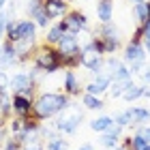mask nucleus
Segmentation results:
<instances>
[{
	"instance_id": "f257e3e1",
	"label": "nucleus",
	"mask_w": 150,
	"mask_h": 150,
	"mask_svg": "<svg viewBox=\"0 0 150 150\" xmlns=\"http://www.w3.org/2000/svg\"><path fill=\"white\" fill-rule=\"evenodd\" d=\"M71 107V97L64 92H41L39 97L32 101V118L37 120H47L58 116L60 112Z\"/></svg>"
},
{
	"instance_id": "f03ea898",
	"label": "nucleus",
	"mask_w": 150,
	"mask_h": 150,
	"mask_svg": "<svg viewBox=\"0 0 150 150\" xmlns=\"http://www.w3.org/2000/svg\"><path fill=\"white\" fill-rule=\"evenodd\" d=\"M32 62H35V69L39 73H56L62 69V58H60V52L52 45H39L35 54H32Z\"/></svg>"
},
{
	"instance_id": "7ed1b4c3",
	"label": "nucleus",
	"mask_w": 150,
	"mask_h": 150,
	"mask_svg": "<svg viewBox=\"0 0 150 150\" xmlns=\"http://www.w3.org/2000/svg\"><path fill=\"white\" fill-rule=\"evenodd\" d=\"M146 58L148 54L144 50V43H142V39L137 37H131V41L125 45V54H122V62L129 67V71L131 73H142L146 67Z\"/></svg>"
},
{
	"instance_id": "20e7f679",
	"label": "nucleus",
	"mask_w": 150,
	"mask_h": 150,
	"mask_svg": "<svg viewBox=\"0 0 150 150\" xmlns=\"http://www.w3.org/2000/svg\"><path fill=\"white\" fill-rule=\"evenodd\" d=\"M60 24L64 26V32H69V35H75V37H77L79 32L90 30L88 15H86V13H81V11H75V9H71L69 13H67V15L60 19Z\"/></svg>"
},
{
	"instance_id": "39448f33",
	"label": "nucleus",
	"mask_w": 150,
	"mask_h": 150,
	"mask_svg": "<svg viewBox=\"0 0 150 150\" xmlns=\"http://www.w3.org/2000/svg\"><path fill=\"white\" fill-rule=\"evenodd\" d=\"M81 112L79 110H64L62 116L54 122V129H56L58 133H75L77 131V127H79V122H81Z\"/></svg>"
},
{
	"instance_id": "423d86ee",
	"label": "nucleus",
	"mask_w": 150,
	"mask_h": 150,
	"mask_svg": "<svg viewBox=\"0 0 150 150\" xmlns=\"http://www.w3.org/2000/svg\"><path fill=\"white\" fill-rule=\"evenodd\" d=\"M43 9H45L50 19H60L71 11V6L64 0H43Z\"/></svg>"
},
{
	"instance_id": "0eeeda50",
	"label": "nucleus",
	"mask_w": 150,
	"mask_h": 150,
	"mask_svg": "<svg viewBox=\"0 0 150 150\" xmlns=\"http://www.w3.org/2000/svg\"><path fill=\"white\" fill-rule=\"evenodd\" d=\"M92 37H97V39H110V41H120V28L116 24H99L97 28L92 30Z\"/></svg>"
},
{
	"instance_id": "6e6552de",
	"label": "nucleus",
	"mask_w": 150,
	"mask_h": 150,
	"mask_svg": "<svg viewBox=\"0 0 150 150\" xmlns=\"http://www.w3.org/2000/svg\"><path fill=\"white\" fill-rule=\"evenodd\" d=\"M112 84L110 75H97V79H92L90 84L86 86V94H94V97H101L103 92H107V88Z\"/></svg>"
},
{
	"instance_id": "1a4fd4ad",
	"label": "nucleus",
	"mask_w": 150,
	"mask_h": 150,
	"mask_svg": "<svg viewBox=\"0 0 150 150\" xmlns=\"http://www.w3.org/2000/svg\"><path fill=\"white\" fill-rule=\"evenodd\" d=\"M64 94L67 97H79L81 94V84H79V77L75 71H64Z\"/></svg>"
},
{
	"instance_id": "9d476101",
	"label": "nucleus",
	"mask_w": 150,
	"mask_h": 150,
	"mask_svg": "<svg viewBox=\"0 0 150 150\" xmlns=\"http://www.w3.org/2000/svg\"><path fill=\"white\" fill-rule=\"evenodd\" d=\"M56 50L60 52V56H67V54H75V52H79L81 50V45H79V41H77V37L75 35H67L60 39V43L56 45Z\"/></svg>"
},
{
	"instance_id": "9b49d317",
	"label": "nucleus",
	"mask_w": 150,
	"mask_h": 150,
	"mask_svg": "<svg viewBox=\"0 0 150 150\" xmlns=\"http://www.w3.org/2000/svg\"><path fill=\"white\" fill-rule=\"evenodd\" d=\"M97 19L99 24H110L114 19V0H97Z\"/></svg>"
},
{
	"instance_id": "f8f14e48",
	"label": "nucleus",
	"mask_w": 150,
	"mask_h": 150,
	"mask_svg": "<svg viewBox=\"0 0 150 150\" xmlns=\"http://www.w3.org/2000/svg\"><path fill=\"white\" fill-rule=\"evenodd\" d=\"M11 107H13V112H15L17 116L26 118V116L32 114V99H26V97H19V94H13Z\"/></svg>"
},
{
	"instance_id": "ddd939ff",
	"label": "nucleus",
	"mask_w": 150,
	"mask_h": 150,
	"mask_svg": "<svg viewBox=\"0 0 150 150\" xmlns=\"http://www.w3.org/2000/svg\"><path fill=\"white\" fill-rule=\"evenodd\" d=\"M129 120H131V125H144V122L150 120V110L148 107H129V110H125Z\"/></svg>"
},
{
	"instance_id": "4468645a",
	"label": "nucleus",
	"mask_w": 150,
	"mask_h": 150,
	"mask_svg": "<svg viewBox=\"0 0 150 150\" xmlns=\"http://www.w3.org/2000/svg\"><path fill=\"white\" fill-rule=\"evenodd\" d=\"M64 35H67V32H64V26L60 24V19H58L54 26H50V30H47V35H45V43L52 45V47H56Z\"/></svg>"
},
{
	"instance_id": "2eb2a0df",
	"label": "nucleus",
	"mask_w": 150,
	"mask_h": 150,
	"mask_svg": "<svg viewBox=\"0 0 150 150\" xmlns=\"http://www.w3.org/2000/svg\"><path fill=\"white\" fill-rule=\"evenodd\" d=\"M28 17L32 19V22H35V26H37V28H47V26H50V22H52V19L47 17V13H45V9H43V4H41V6H37V9L32 11Z\"/></svg>"
},
{
	"instance_id": "dca6fc26",
	"label": "nucleus",
	"mask_w": 150,
	"mask_h": 150,
	"mask_svg": "<svg viewBox=\"0 0 150 150\" xmlns=\"http://www.w3.org/2000/svg\"><path fill=\"white\" fill-rule=\"evenodd\" d=\"M112 125H114L112 116H99V118L90 120V129H92V131H97V133H105Z\"/></svg>"
},
{
	"instance_id": "f3484780",
	"label": "nucleus",
	"mask_w": 150,
	"mask_h": 150,
	"mask_svg": "<svg viewBox=\"0 0 150 150\" xmlns=\"http://www.w3.org/2000/svg\"><path fill=\"white\" fill-rule=\"evenodd\" d=\"M142 97H144V86H137L135 81H131L127 86V90L122 92V99L125 101H135V99H142Z\"/></svg>"
},
{
	"instance_id": "a211bd4d",
	"label": "nucleus",
	"mask_w": 150,
	"mask_h": 150,
	"mask_svg": "<svg viewBox=\"0 0 150 150\" xmlns=\"http://www.w3.org/2000/svg\"><path fill=\"white\" fill-rule=\"evenodd\" d=\"M131 81H133V79H131ZM131 81H120V79H112L110 88H107L110 97H112V99H120V97H122V92L127 90V86L131 84Z\"/></svg>"
},
{
	"instance_id": "6ab92c4d",
	"label": "nucleus",
	"mask_w": 150,
	"mask_h": 150,
	"mask_svg": "<svg viewBox=\"0 0 150 150\" xmlns=\"http://www.w3.org/2000/svg\"><path fill=\"white\" fill-rule=\"evenodd\" d=\"M81 103H84L86 110H103L105 103H103V99H99V97H94V94H81Z\"/></svg>"
},
{
	"instance_id": "aec40b11",
	"label": "nucleus",
	"mask_w": 150,
	"mask_h": 150,
	"mask_svg": "<svg viewBox=\"0 0 150 150\" xmlns=\"http://www.w3.org/2000/svg\"><path fill=\"white\" fill-rule=\"evenodd\" d=\"M133 15H135V19H137L139 24L148 26V9H146V2H137V4H133Z\"/></svg>"
},
{
	"instance_id": "412c9836",
	"label": "nucleus",
	"mask_w": 150,
	"mask_h": 150,
	"mask_svg": "<svg viewBox=\"0 0 150 150\" xmlns=\"http://www.w3.org/2000/svg\"><path fill=\"white\" fill-rule=\"evenodd\" d=\"M47 150H69V142L62 139L60 135H56V137H52V139H47Z\"/></svg>"
},
{
	"instance_id": "4be33fe9",
	"label": "nucleus",
	"mask_w": 150,
	"mask_h": 150,
	"mask_svg": "<svg viewBox=\"0 0 150 150\" xmlns=\"http://www.w3.org/2000/svg\"><path fill=\"white\" fill-rule=\"evenodd\" d=\"M99 142H101L107 150H114L116 146H118V142H120V135H116V133H103V137H101Z\"/></svg>"
},
{
	"instance_id": "5701e85b",
	"label": "nucleus",
	"mask_w": 150,
	"mask_h": 150,
	"mask_svg": "<svg viewBox=\"0 0 150 150\" xmlns=\"http://www.w3.org/2000/svg\"><path fill=\"white\" fill-rule=\"evenodd\" d=\"M24 122H26V118L15 116V118L11 120V133H24Z\"/></svg>"
},
{
	"instance_id": "b1692460",
	"label": "nucleus",
	"mask_w": 150,
	"mask_h": 150,
	"mask_svg": "<svg viewBox=\"0 0 150 150\" xmlns=\"http://www.w3.org/2000/svg\"><path fill=\"white\" fill-rule=\"evenodd\" d=\"M146 142L139 137V135H135V137H131V150H146Z\"/></svg>"
},
{
	"instance_id": "393cba45",
	"label": "nucleus",
	"mask_w": 150,
	"mask_h": 150,
	"mask_svg": "<svg viewBox=\"0 0 150 150\" xmlns=\"http://www.w3.org/2000/svg\"><path fill=\"white\" fill-rule=\"evenodd\" d=\"M137 135L146 142V144H150V127H148V125H142V127L137 129Z\"/></svg>"
},
{
	"instance_id": "a878e982",
	"label": "nucleus",
	"mask_w": 150,
	"mask_h": 150,
	"mask_svg": "<svg viewBox=\"0 0 150 150\" xmlns=\"http://www.w3.org/2000/svg\"><path fill=\"white\" fill-rule=\"evenodd\" d=\"M6 13L4 11H0V43H2V39H4V28H6Z\"/></svg>"
},
{
	"instance_id": "bb28decb",
	"label": "nucleus",
	"mask_w": 150,
	"mask_h": 150,
	"mask_svg": "<svg viewBox=\"0 0 150 150\" xmlns=\"http://www.w3.org/2000/svg\"><path fill=\"white\" fill-rule=\"evenodd\" d=\"M6 131H9V127H6V120L0 116V144L6 139Z\"/></svg>"
},
{
	"instance_id": "cd10ccee",
	"label": "nucleus",
	"mask_w": 150,
	"mask_h": 150,
	"mask_svg": "<svg viewBox=\"0 0 150 150\" xmlns=\"http://www.w3.org/2000/svg\"><path fill=\"white\" fill-rule=\"evenodd\" d=\"M139 75H142V81H144L146 86H150V64H146V67H144V71H142Z\"/></svg>"
},
{
	"instance_id": "c85d7f7f",
	"label": "nucleus",
	"mask_w": 150,
	"mask_h": 150,
	"mask_svg": "<svg viewBox=\"0 0 150 150\" xmlns=\"http://www.w3.org/2000/svg\"><path fill=\"white\" fill-rule=\"evenodd\" d=\"M79 150H92V146H90V144H81Z\"/></svg>"
},
{
	"instance_id": "c756f323",
	"label": "nucleus",
	"mask_w": 150,
	"mask_h": 150,
	"mask_svg": "<svg viewBox=\"0 0 150 150\" xmlns=\"http://www.w3.org/2000/svg\"><path fill=\"white\" fill-rule=\"evenodd\" d=\"M146 9H148V26H150V0H146Z\"/></svg>"
},
{
	"instance_id": "7c9ffc66",
	"label": "nucleus",
	"mask_w": 150,
	"mask_h": 150,
	"mask_svg": "<svg viewBox=\"0 0 150 150\" xmlns=\"http://www.w3.org/2000/svg\"><path fill=\"white\" fill-rule=\"evenodd\" d=\"M6 4H9V0H0V11H2L4 6H6Z\"/></svg>"
},
{
	"instance_id": "2f4dec72",
	"label": "nucleus",
	"mask_w": 150,
	"mask_h": 150,
	"mask_svg": "<svg viewBox=\"0 0 150 150\" xmlns=\"http://www.w3.org/2000/svg\"><path fill=\"white\" fill-rule=\"evenodd\" d=\"M129 2H133V4H137V2H146V0H129Z\"/></svg>"
},
{
	"instance_id": "473e14b6",
	"label": "nucleus",
	"mask_w": 150,
	"mask_h": 150,
	"mask_svg": "<svg viewBox=\"0 0 150 150\" xmlns=\"http://www.w3.org/2000/svg\"><path fill=\"white\" fill-rule=\"evenodd\" d=\"M146 150H150V144H148V146H146Z\"/></svg>"
},
{
	"instance_id": "72a5a7b5",
	"label": "nucleus",
	"mask_w": 150,
	"mask_h": 150,
	"mask_svg": "<svg viewBox=\"0 0 150 150\" xmlns=\"http://www.w3.org/2000/svg\"><path fill=\"white\" fill-rule=\"evenodd\" d=\"M64 2H73V0H64Z\"/></svg>"
}]
</instances>
